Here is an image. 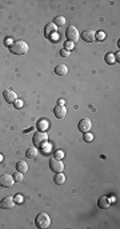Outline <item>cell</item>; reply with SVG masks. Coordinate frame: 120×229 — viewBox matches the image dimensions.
I'll return each mask as SVG.
<instances>
[{"label": "cell", "instance_id": "52a82bcc", "mask_svg": "<svg viewBox=\"0 0 120 229\" xmlns=\"http://www.w3.org/2000/svg\"><path fill=\"white\" fill-rule=\"evenodd\" d=\"M91 127H92V124H91V120L88 119V117H84V119H81V120L79 121V124H77V128H79V131L83 132V133H86V132L90 131Z\"/></svg>", "mask_w": 120, "mask_h": 229}, {"label": "cell", "instance_id": "9a60e30c", "mask_svg": "<svg viewBox=\"0 0 120 229\" xmlns=\"http://www.w3.org/2000/svg\"><path fill=\"white\" fill-rule=\"evenodd\" d=\"M16 170H19V172H22V173L27 172V170H28V164L25 163L24 160H20V161L16 163Z\"/></svg>", "mask_w": 120, "mask_h": 229}, {"label": "cell", "instance_id": "ac0fdd59", "mask_svg": "<svg viewBox=\"0 0 120 229\" xmlns=\"http://www.w3.org/2000/svg\"><path fill=\"white\" fill-rule=\"evenodd\" d=\"M54 24H55L56 27L64 25V24H65V18H64V16H56V18L54 19Z\"/></svg>", "mask_w": 120, "mask_h": 229}, {"label": "cell", "instance_id": "44dd1931", "mask_svg": "<svg viewBox=\"0 0 120 229\" xmlns=\"http://www.w3.org/2000/svg\"><path fill=\"white\" fill-rule=\"evenodd\" d=\"M104 60H106L108 64H115V63H116V60H115V55H112V53H107L106 57H104Z\"/></svg>", "mask_w": 120, "mask_h": 229}, {"label": "cell", "instance_id": "8fae6325", "mask_svg": "<svg viewBox=\"0 0 120 229\" xmlns=\"http://www.w3.org/2000/svg\"><path fill=\"white\" fill-rule=\"evenodd\" d=\"M54 113L57 119H64L67 116V109H65V105H56L55 109H54Z\"/></svg>", "mask_w": 120, "mask_h": 229}, {"label": "cell", "instance_id": "f1b7e54d", "mask_svg": "<svg viewBox=\"0 0 120 229\" xmlns=\"http://www.w3.org/2000/svg\"><path fill=\"white\" fill-rule=\"evenodd\" d=\"M70 53H71V52H70V51H67V49H64V48L60 51V55L63 56V57H68V56H70Z\"/></svg>", "mask_w": 120, "mask_h": 229}, {"label": "cell", "instance_id": "7402d4cb", "mask_svg": "<svg viewBox=\"0 0 120 229\" xmlns=\"http://www.w3.org/2000/svg\"><path fill=\"white\" fill-rule=\"evenodd\" d=\"M54 157H55V159H57V160L64 159V152H63V151H60V149H57V151H55V153H54Z\"/></svg>", "mask_w": 120, "mask_h": 229}, {"label": "cell", "instance_id": "2e32d148", "mask_svg": "<svg viewBox=\"0 0 120 229\" xmlns=\"http://www.w3.org/2000/svg\"><path fill=\"white\" fill-rule=\"evenodd\" d=\"M38 148L36 147H29L27 151H25V156L27 157H29V159H35V157H38Z\"/></svg>", "mask_w": 120, "mask_h": 229}, {"label": "cell", "instance_id": "ba28073f", "mask_svg": "<svg viewBox=\"0 0 120 229\" xmlns=\"http://www.w3.org/2000/svg\"><path fill=\"white\" fill-rule=\"evenodd\" d=\"M0 206H2L3 209H11V208L15 206V199L12 196H6L2 200V202H0Z\"/></svg>", "mask_w": 120, "mask_h": 229}, {"label": "cell", "instance_id": "1f68e13d", "mask_svg": "<svg viewBox=\"0 0 120 229\" xmlns=\"http://www.w3.org/2000/svg\"><path fill=\"white\" fill-rule=\"evenodd\" d=\"M64 104H65V101H64L63 99H60V100H59V105H64Z\"/></svg>", "mask_w": 120, "mask_h": 229}, {"label": "cell", "instance_id": "8992f818", "mask_svg": "<svg viewBox=\"0 0 120 229\" xmlns=\"http://www.w3.org/2000/svg\"><path fill=\"white\" fill-rule=\"evenodd\" d=\"M13 183H15V180L12 177V174L4 173L0 176V186H3V188H11Z\"/></svg>", "mask_w": 120, "mask_h": 229}, {"label": "cell", "instance_id": "ffe728a7", "mask_svg": "<svg viewBox=\"0 0 120 229\" xmlns=\"http://www.w3.org/2000/svg\"><path fill=\"white\" fill-rule=\"evenodd\" d=\"M12 177H13V180L15 181H18V183H22V181L24 180V177H23V173L22 172H19V170H16L13 174H12Z\"/></svg>", "mask_w": 120, "mask_h": 229}, {"label": "cell", "instance_id": "d6986e66", "mask_svg": "<svg viewBox=\"0 0 120 229\" xmlns=\"http://www.w3.org/2000/svg\"><path fill=\"white\" fill-rule=\"evenodd\" d=\"M48 127H50V125H48V121H47V120H39V122H38V128H39L41 132L45 131Z\"/></svg>", "mask_w": 120, "mask_h": 229}, {"label": "cell", "instance_id": "484cf974", "mask_svg": "<svg viewBox=\"0 0 120 229\" xmlns=\"http://www.w3.org/2000/svg\"><path fill=\"white\" fill-rule=\"evenodd\" d=\"M24 105V103H23V100H16L15 101V108H22V107Z\"/></svg>", "mask_w": 120, "mask_h": 229}, {"label": "cell", "instance_id": "9c48e42d", "mask_svg": "<svg viewBox=\"0 0 120 229\" xmlns=\"http://www.w3.org/2000/svg\"><path fill=\"white\" fill-rule=\"evenodd\" d=\"M3 96H4V99H6L7 103H9V104H13L15 101L18 100V95L15 93L12 89H7V91H4V92H3Z\"/></svg>", "mask_w": 120, "mask_h": 229}, {"label": "cell", "instance_id": "f546056e", "mask_svg": "<svg viewBox=\"0 0 120 229\" xmlns=\"http://www.w3.org/2000/svg\"><path fill=\"white\" fill-rule=\"evenodd\" d=\"M41 148H44V153H50V151H51V145H50L48 143H45Z\"/></svg>", "mask_w": 120, "mask_h": 229}, {"label": "cell", "instance_id": "277c9868", "mask_svg": "<svg viewBox=\"0 0 120 229\" xmlns=\"http://www.w3.org/2000/svg\"><path fill=\"white\" fill-rule=\"evenodd\" d=\"M65 37H67V40L71 41V43H76L77 40H79L80 34H79V31H77V28L75 25H70L65 31Z\"/></svg>", "mask_w": 120, "mask_h": 229}, {"label": "cell", "instance_id": "7c38bea8", "mask_svg": "<svg viewBox=\"0 0 120 229\" xmlns=\"http://www.w3.org/2000/svg\"><path fill=\"white\" fill-rule=\"evenodd\" d=\"M56 31H57V27L54 24V23H48L45 25V36L52 39L54 35H56Z\"/></svg>", "mask_w": 120, "mask_h": 229}, {"label": "cell", "instance_id": "603a6c76", "mask_svg": "<svg viewBox=\"0 0 120 229\" xmlns=\"http://www.w3.org/2000/svg\"><path fill=\"white\" fill-rule=\"evenodd\" d=\"M93 140V135L92 133H90V132H86L84 133V141H87V143H91Z\"/></svg>", "mask_w": 120, "mask_h": 229}, {"label": "cell", "instance_id": "cb8c5ba5", "mask_svg": "<svg viewBox=\"0 0 120 229\" xmlns=\"http://www.w3.org/2000/svg\"><path fill=\"white\" fill-rule=\"evenodd\" d=\"M104 37H106V34H104V32H102V31H100V32H96V35H95V40H100V41H102V40L104 39Z\"/></svg>", "mask_w": 120, "mask_h": 229}, {"label": "cell", "instance_id": "3957f363", "mask_svg": "<svg viewBox=\"0 0 120 229\" xmlns=\"http://www.w3.org/2000/svg\"><path fill=\"white\" fill-rule=\"evenodd\" d=\"M32 141H34V147H36V148L43 147L44 144L48 141V136H47L45 132H38V133H35L34 135Z\"/></svg>", "mask_w": 120, "mask_h": 229}, {"label": "cell", "instance_id": "4316f807", "mask_svg": "<svg viewBox=\"0 0 120 229\" xmlns=\"http://www.w3.org/2000/svg\"><path fill=\"white\" fill-rule=\"evenodd\" d=\"M72 48H74V43H71V41H67L65 43V45H64V49H72Z\"/></svg>", "mask_w": 120, "mask_h": 229}, {"label": "cell", "instance_id": "30bf717a", "mask_svg": "<svg viewBox=\"0 0 120 229\" xmlns=\"http://www.w3.org/2000/svg\"><path fill=\"white\" fill-rule=\"evenodd\" d=\"M95 35H96V32L93 29H84L81 34V37L87 43H92V41H95Z\"/></svg>", "mask_w": 120, "mask_h": 229}, {"label": "cell", "instance_id": "4fadbf2b", "mask_svg": "<svg viewBox=\"0 0 120 229\" xmlns=\"http://www.w3.org/2000/svg\"><path fill=\"white\" fill-rule=\"evenodd\" d=\"M109 204H111V201H109V199L107 196H102L100 199L97 200V205L100 209H107V208L109 206Z\"/></svg>", "mask_w": 120, "mask_h": 229}, {"label": "cell", "instance_id": "d6a6232c", "mask_svg": "<svg viewBox=\"0 0 120 229\" xmlns=\"http://www.w3.org/2000/svg\"><path fill=\"white\" fill-rule=\"evenodd\" d=\"M3 159H4V157H3V154H2V153H0V163H2V161H3Z\"/></svg>", "mask_w": 120, "mask_h": 229}, {"label": "cell", "instance_id": "5b68a950", "mask_svg": "<svg viewBox=\"0 0 120 229\" xmlns=\"http://www.w3.org/2000/svg\"><path fill=\"white\" fill-rule=\"evenodd\" d=\"M50 168H51L52 172L59 173V172H63V170H64V164H63L61 160H57L55 157H52L50 160Z\"/></svg>", "mask_w": 120, "mask_h": 229}, {"label": "cell", "instance_id": "83f0119b", "mask_svg": "<svg viewBox=\"0 0 120 229\" xmlns=\"http://www.w3.org/2000/svg\"><path fill=\"white\" fill-rule=\"evenodd\" d=\"M4 43H6V45L11 47L13 44V39H12V37H6V41H4Z\"/></svg>", "mask_w": 120, "mask_h": 229}, {"label": "cell", "instance_id": "4dcf8cb0", "mask_svg": "<svg viewBox=\"0 0 120 229\" xmlns=\"http://www.w3.org/2000/svg\"><path fill=\"white\" fill-rule=\"evenodd\" d=\"M116 59H117V61L120 60V53H119V52L116 53V55H115V60H116Z\"/></svg>", "mask_w": 120, "mask_h": 229}, {"label": "cell", "instance_id": "6da1fadb", "mask_svg": "<svg viewBox=\"0 0 120 229\" xmlns=\"http://www.w3.org/2000/svg\"><path fill=\"white\" fill-rule=\"evenodd\" d=\"M9 49H11V52L15 53V55H25V53L28 52V44L24 40H16V41H13V44L11 47H9Z\"/></svg>", "mask_w": 120, "mask_h": 229}, {"label": "cell", "instance_id": "d4e9b609", "mask_svg": "<svg viewBox=\"0 0 120 229\" xmlns=\"http://www.w3.org/2000/svg\"><path fill=\"white\" fill-rule=\"evenodd\" d=\"M13 199H15V202H19V204H22V202L24 201V197L22 195H18L16 197H13Z\"/></svg>", "mask_w": 120, "mask_h": 229}, {"label": "cell", "instance_id": "e0dca14e", "mask_svg": "<svg viewBox=\"0 0 120 229\" xmlns=\"http://www.w3.org/2000/svg\"><path fill=\"white\" fill-rule=\"evenodd\" d=\"M55 183H56V184H59V185L64 184V183H65V176H64L63 173H61V172L56 173V176H55Z\"/></svg>", "mask_w": 120, "mask_h": 229}, {"label": "cell", "instance_id": "7a4b0ae2", "mask_svg": "<svg viewBox=\"0 0 120 229\" xmlns=\"http://www.w3.org/2000/svg\"><path fill=\"white\" fill-rule=\"evenodd\" d=\"M35 224H36V226H38V228H40V229H45V228L50 226V224H51V217L47 215L45 212H41V213H39V215L36 216V218H35Z\"/></svg>", "mask_w": 120, "mask_h": 229}, {"label": "cell", "instance_id": "5bb4252c", "mask_svg": "<svg viewBox=\"0 0 120 229\" xmlns=\"http://www.w3.org/2000/svg\"><path fill=\"white\" fill-rule=\"evenodd\" d=\"M67 72H68V68L64 64H59V65L55 67V73L59 75V76H65Z\"/></svg>", "mask_w": 120, "mask_h": 229}]
</instances>
